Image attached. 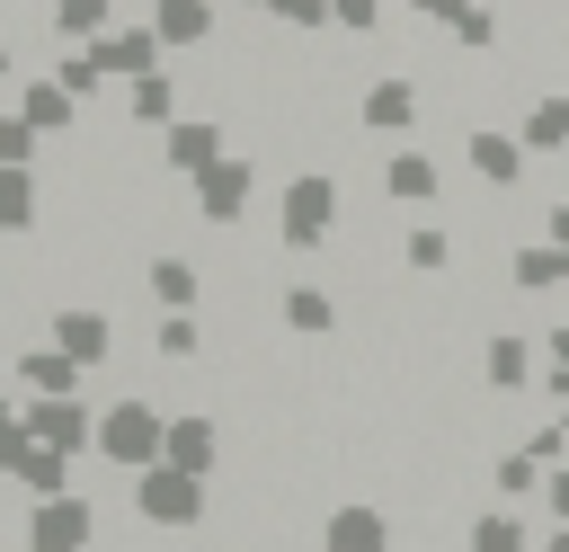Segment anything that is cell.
<instances>
[{"instance_id":"6da1fadb","label":"cell","mask_w":569,"mask_h":552,"mask_svg":"<svg viewBox=\"0 0 569 552\" xmlns=\"http://www.w3.org/2000/svg\"><path fill=\"white\" fill-rule=\"evenodd\" d=\"M338 223H347V187L329 169H293L284 196H276V249L284 258H320L338 240Z\"/></svg>"},{"instance_id":"7a4b0ae2","label":"cell","mask_w":569,"mask_h":552,"mask_svg":"<svg viewBox=\"0 0 569 552\" xmlns=\"http://www.w3.org/2000/svg\"><path fill=\"white\" fill-rule=\"evenodd\" d=\"M124 507H133L151 534H204V516H213V481H196V472H178V463H142L133 490H124Z\"/></svg>"},{"instance_id":"3957f363","label":"cell","mask_w":569,"mask_h":552,"mask_svg":"<svg viewBox=\"0 0 569 552\" xmlns=\"http://www.w3.org/2000/svg\"><path fill=\"white\" fill-rule=\"evenodd\" d=\"M160 436H169V410H160L151 392H107V410H98V463H107V472L160 463Z\"/></svg>"},{"instance_id":"277c9868","label":"cell","mask_w":569,"mask_h":552,"mask_svg":"<svg viewBox=\"0 0 569 552\" xmlns=\"http://www.w3.org/2000/svg\"><path fill=\"white\" fill-rule=\"evenodd\" d=\"M258 187H267V160L258 151H222L196 187H187V205H196V223H213V231H240V214L258 205Z\"/></svg>"},{"instance_id":"5b68a950","label":"cell","mask_w":569,"mask_h":552,"mask_svg":"<svg viewBox=\"0 0 569 552\" xmlns=\"http://www.w3.org/2000/svg\"><path fill=\"white\" fill-rule=\"evenodd\" d=\"M27 552H98V534H107V507L89 499V490H62V499H27Z\"/></svg>"},{"instance_id":"8992f818","label":"cell","mask_w":569,"mask_h":552,"mask_svg":"<svg viewBox=\"0 0 569 552\" xmlns=\"http://www.w3.org/2000/svg\"><path fill=\"white\" fill-rule=\"evenodd\" d=\"M373 187H382L391 205H418V214H427V205L453 196V169H445V151H391V142H382V151H373Z\"/></svg>"},{"instance_id":"52a82bcc","label":"cell","mask_w":569,"mask_h":552,"mask_svg":"<svg viewBox=\"0 0 569 552\" xmlns=\"http://www.w3.org/2000/svg\"><path fill=\"white\" fill-rule=\"evenodd\" d=\"M356 125H365L373 142H391V134H418V125H427V98H418V80H409V71H373V80L356 89Z\"/></svg>"},{"instance_id":"ba28073f","label":"cell","mask_w":569,"mask_h":552,"mask_svg":"<svg viewBox=\"0 0 569 552\" xmlns=\"http://www.w3.org/2000/svg\"><path fill=\"white\" fill-rule=\"evenodd\" d=\"M276 329H284V338H338V329H347L338 285H329V276H284V285H276Z\"/></svg>"},{"instance_id":"9c48e42d","label":"cell","mask_w":569,"mask_h":552,"mask_svg":"<svg viewBox=\"0 0 569 552\" xmlns=\"http://www.w3.org/2000/svg\"><path fill=\"white\" fill-rule=\"evenodd\" d=\"M222 151H231V125H222V116H204V107H187V116L160 134V169H169V178H187V187H196Z\"/></svg>"},{"instance_id":"30bf717a","label":"cell","mask_w":569,"mask_h":552,"mask_svg":"<svg viewBox=\"0 0 569 552\" xmlns=\"http://www.w3.org/2000/svg\"><path fill=\"white\" fill-rule=\"evenodd\" d=\"M453 160H462L480 187H525V178H533V151L516 142V125H471V134L453 142Z\"/></svg>"},{"instance_id":"8fae6325","label":"cell","mask_w":569,"mask_h":552,"mask_svg":"<svg viewBox=\"0 0 569 552\" xmlns=\"http://www.w3.org/2000/svg\"><path fill=\"white\" fill-rule=\"evenodd\" d=\"M222 454H231V436H222V418H213V410H169V436H160V463H178V472H196V481H213V472H222Z\"/></svg>"},{"instance_id":"7c38bea8","label":"cell","mask_w":569,"mask_h":552,"mask_svg":"<svg viewBox=\"0 0 569 552\" xmlns=\"http://www.w3.org/2000/svg\"><path fill=\"white\" fill-rule=\"evenodd\" d=\"M391 543H400L391 507H373V499H338V507L320 516V543H311V552H391Z\"/></svg>"},{"instance_id":"4fadbf2b","label":"cell","mask_w":569,"mask_h":552,"mask_svg":"<svg viewBox=\"0 0 569 552\" xmlns=\"http://www.w3.org/2000/svg\"><path fill=\"white\" fill-rule=\"evenodd\" d=\"M0 481L9 490H27V499H62L71 490V454H53V445H36L27 427L0 445Z\"/></svg>"},{"instance_id":"5bb4252c","label":"cell","mask_w":569,"mask_h":552,"mask_svg":"<svg viewBox=\"0 0 569 552\" xmlns=\"http://www.w3.org/2000/svg\"><path fill=\"white\" fill-rule=\"evenodd\" d=\"M142 303H160V312H204V267H196L187 249H151V258H142Z\"/></svg>"},{"instance_id":"9a60e30c","label":"cell","mask_w":569,"mask_h":552,"mask_svg":"<svg viewBox=\"0 0 569 552\" xmlns=\"http://www.w3.org/2000/svg\"><path fill=\"white\" fill-rule=\"evenodd\" d=\"M533 374H542V365H533V329H489V338H480V383H489V392L525 401Z\"/></svg>"},{"instance_id":"2e32d148","label":"cell","mask_w":569,"mask_h":552,"mask_svg":"<svg viewBox=\"0 0 569 552\" xmlns=\"http://www.w3.org/2000/svg\"><path fill=\"white\" fill-rule=\"evenodd\" d=\"M9 383L18 392H89V365H71L53 338H27V347H9Z\"/></svg>"},{"instance_id":"e0dca14e","label":"cell","mask_w":569,"mask_h":552,"mask_svg":"<svg viewBox=\"0 0 569 552\" xmlns=\"http://www.w3.org/2000/svg\"><path fill=\"white\" fill-rule=\"evenodd\" d=\"M142 18H151V36H160L169 53H196V45L222 36V9H213V0H151Z\"/></svg>"},{"instance_id":"ac0fdd59","label":"cell","mask_w":569,"mask_h":552,"mask_svg":"<svg viewBox=\"0 0 569 552\" xmlns=\"http://www.w3.org/2000/svg\"><path fill=\"white\" fill-rule=\"evenodd\" d=\"M160 36H151V18H124V27H107L98 36V62H107V80H142V71H160Z\"/></svg>"},{"instance_id":"d6986e66","label":"cell","mask_w":569,"mask_h":552,"mask_svg":"<svg viewBox=\"0 0 569 552\" xmlns=\"http://www.w3.org/2000/svg\"><path fill=\"white\" fill-rule=\"evenodd\" d=\"M9 107H18V116H27L36 134H44V142H62V134H71L80 116H89V107H80V98H71L62 80H36V71L18 80V98H9Z\"/></svg>"},{"instance_id":"ffe728a7","label":"cell","mask_w":569,"mask_h":552,"mask_svg":"<svg viewBox=\"0 0 569 552\" xmlns=\"http://www.w3.org/2000/svg\"><path fill=\"white\" fill-rule=\"evenodd\" d=\"M453 258H462V240H453L445 205H436V214H418V223L400 231V267H409V276H453Z\"/></svg>"},{"instance_id":"44dd1931","label":"cell","mask_w":569,"mask_h":552,"mask_svg":"<svg viewBox=\"0 0 569 552\" xmlns=\"http://www.w3.org/2000/svg\"><path fill=\"white\" fill-rule=\"evenodd\" d=\"M516 142H525L533 160H560V151H569V89H542L533 107H516Z\"/></svg>"},{"instance_id":"7402d4cb","label":"cell","mask_w":569,"mask_h":552,"mask_svg":"<svg viewBox=\"0 0 569 552\" xmlns=\"http://www.w3.org/2000/svg\"><path fill=\"white\" fill-rule=\"evenodd\" d=\"M44 223V178L36 169H0V240H27Z\"/></svg>"},{"instance_id":"603a6c76","label":"cell","mask_w":569,"mask_h":552,"mask_svg":"<svg viewBox=\"0 0 569 552\" xmlns=\"http://www.w3.org/2000/svg\"><path fill=\"white\" fill-rule=\"evenodd\" d=\"M462 552H533V525L507 516V507H480V516L462 525Z\"/></svg>"},{"instance_id":"cb8c5ba5","label":"cell","mask_w":569,"mask_h":552,"mask_svg":"<svg viewBox=\"0 0 569 552\" xmlns=\"http://www.w3.org/2000/svg\"><path fill=\"white\" fill-rule=\"evenodd\" d=\"M542 472H551V463H542L533 445H507V454L489 463V490H498V499H533V490H542Z\"/></svg>"},{"instance_id":"d4e9b609","label":"cell","mask_w":569,"mask_h":552,"mask_svg":"<svg viewBox=\"0 0 569 552\" xmlns=\"http://www.w3.org/2000/svg\"><path fill=\"white\" fill-rule=\"evenodd\" d=\"M329 18H338L347 36H382V0H329Z\"/></svg>"},{"instance_id":"484cf974","label":"cell","mask_w":569,"mask_h":552,"mask_svg":"<svg viewBox=\"0 0 569 552\" xmlns=\"http://www.w3.org/2000/svg\"><path fill=\"white\" fill-rule=\"evenodd\" d=\"M551 516L569 525V472H551Z\"/></svg>"},{"instance_id":"4316f807","label":"cell","mask_w":569,"mask_h":552,"mask_svg":"<svg viewBox=\"0 0 569 552\" xmlns=\"http://www.w3.org/2000/svg\"><path fill=\"white\" fill-rule=\"evenodd\" d=\"M9 436H18V410H9V392H0V445H9Z\"/></svg>"},{"instance_id":"83f0119b","label":"cell","mask_w":569,"mask_h":552,"mask_svg":"<svg viewBox=\"0 0 569 552\" xmlns=\"http://www.w3.org/2000/svg\"><path fill=\"white\" fill-rule=\"evenodd\" d=\"M542 552H569V525H560V534H551V543H542Z\"/></svg>"}]
</instances>
